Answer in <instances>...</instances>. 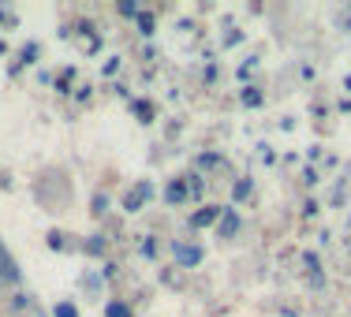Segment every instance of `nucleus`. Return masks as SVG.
I'll use <instances>...</instances> for the list:
<instances>
[{"label":"nucleus","mask_w":351,"mask_h":317,"mask_svg":"<svg viewBox=\"0 0 351 317\" xmlns=\"http://www.w3.org/2000/svg\"><path fill=\"white\" fill-rule=\"evenodd\" d=\"M149 194H154V187H149L146 179L135 183V187L128 190V198H123V210H128V213H138V210H142V202H146Z\"/></svg>","instance_id":"obj_1"},{"label":"nucleus","mask_w":351,"mask_h":317,"mask_svg":"<svg viewBox=\"0 0 351 317\" xmlns=\"http://www.w3.org/2000/svg\"><path fill=\"white\" fill-rule=\"evenodd\" d=\"M172 254H176V262H180V265H198V262H202V250H198V246H180V243H176Z\"/></svg>","instance_id":"obj_2"},{"label":"nucleus","mask_w":351,"mask_h":317,"mask_svg":"<svg viewBox=\"0 0 351 317\" xmlns=\"http://www.w3.org/2000/svg\"><path fill=\"white\" fill-rule=\"evenodd\" d=\"M221 213H224L221 205H206V210H198L195 216H191V224H195V228H206V224H213Z\"/></svg>","instance_id":"obj_3"},{"label":"nucleus","mask_w":351,"mask_h":317,"mask_svg":"<svg viewBox=\"0 0 351 317\" xmlns=\"http://www.w3.org/2000/svg\"><path fill=\"white\" fill-rule=\"evenodd\" d=\"M165 198H169V202H183V198H187V187H183V179H172L169 190H165Z\"/></svg>","instance_id":"obj_4"},{"label":"nucleus","mask_w":351,"mask_h":317,"mask_svg":"<svg viewBox=\"0 0 351 317\" xmlns=\"http://www.w3.org/2000/svg\"><path fill=\"white\" fill-rule=\"evenodd\" d=\"M239 228V220H236V213L232 210H224V220H221V236H232V231Z\"/></svg>","instance_id":"obj_5"},{"label":"nucleus","mask_w":351,"mask_h":317,"mask_svg":"<svg viewBox=\"0 0 351 317\" xmlns=\"http://www.w3.org/2000/svg\"><path fill=\"white\" fill-rule=\"evenodd\" d=\"M105 317H131V310L123 303H108L105 306Z\"/></svg>","instance_id":"obj_6"},{"label":"nucleus","mask_w":351,"mask_h":317,"mask_svg":"<svg viewBox=\"0 0 351 317\" xmlns=\"http://www.w3.org/2000/svg\"><path fill=\"white\" fill-rule=\"evenodd\" d=\"M56 317H79V314H75V306H68V303H60V306H56Z\"/></svg>","instance_id":"obj_7"},{"label":"nucleus","mask_w":351,"mask_h":317,"mask_svg":"<svg viewBox=\"0 0 351 317\" xmlns=\"http://www.w3.org/2000/svg\"><path fill=\"white\" fill-rule=\"evenodd\" d=\"M243 101H247V105H262V94H258V90H247Z\"/></svg>","instance_id":"obj_8"},{"label":"nucleus","mask_w":351,"mask_h":317,"mask_svg":"<svg viewBox=\"0 0 351 317\" xmlns=\"http://www.w3.org/2000/svg\"><path fill=\"white\" fill-rule=\"evenodd\" d=\"M247 194H250V179H243V183L236 187V198H247Z\"/></svg>","instance_id":"obj_9"}]
</instances>
